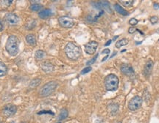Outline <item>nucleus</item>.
Instances as JSON below:
<instances>
[{
    "label": "nucleus",
    "instance_id": "1",
    "mask_svg": "<svg viewBox=\"0 0 159 123\" xmlns=\"http://www.w3.org/2000/svg\"><path fill=\"white\" fill-rule=\"evenodd\" d=\"M19 46V42L16 36L11 35L9 36L7 40L6 45H5V49L7 52L11 56H16L18 53V48Z\"/></svg>",
    "mask_w": 159,
    "mask_h": 123
},
{
    "label": "nucleus",
    "instance_id": "2",
    "mask_svg": "<svg viewBox=\"0 0 159 123\" xmlns=\"http://www.w3.org/2000/svg\"><path fill=\"white\" fill-rule=\"evenodd\" d=\"M65 52L69 59L77 60L81 56V49L75 43L69 42L67 43L65 48Z\"/></svg>",
    "mask_w": 159,
    "mask_h": 123
},
{
    "label": "nucleus",
    "instance_id": "3",
    "mask_svg": "<svg viewBox=\"0 0 159 123\" xmlns=\"http://www.w3.org/2000/svg\"><path fill=\"white\" fill-rule=\"evenodd\" d=\"M119 79L114 74H109L105 78V88L107 91L113 92L119 87Z\"/></svg>",
    "mask_w": 159,
    "mask_h": 123
},
{
    "label": "nucleus",
    "instance_id": "4",
    "mask_svg": "<svg viewBox=\"0 0 159 123\" xmlns=\"http://www.w3.org/2000/svg\"><path fill=\"white\" fill-rule=\"evenodd\" d=\"M57 86H58V84L55 81H49V82L46 83L40 89V96H41V97H47V96L50 95L55 90Z\"/></svg>",
    "mask_w": 159,
    "mask_h": 123
},
{
    "label": "nucleus",
    "instance_id": "5",
    "mask_svg": "<svg viewBox=\"0 0 159 123\" xmlns=\"http://www.w3.org/2000/svg\"><path fill=\"white\" fill-rule=\"evenodd\" d=\"M142 105V98L140 96H135L130 99L128 103V109L130 111H136L141 108Z\"/></svg>",
    "mask_w": 159,
    "mask_h": 123
},
{
    "label": "nucleus",
    "instance_id": "6",
    "mask_svg": "<svg viewBox=\"0 0 159 123\" xmlns=\"http://www.w3.org/2000/svg\"><path fill=\"white\" fill-rule=\"evenodd\" d=\"M58 22L62 27L72 28L75 24L74 20L68 16H61L58 19Z\"/></svg>",
    "mask_w": 159,
    "mask_h": 123
},
{
    "label": "nucleus",
    "instance_id": "7",
    "mask_svg": "<svg viewBox=\"0 0 159 123\" xmlns=\"http://www.w3.org/2000/svg\"><path fill=\"white\" fill-rule=\"evenodd\" d=\"M17 111V107L14 105L8 104L5 106L2 109V113L7 117H12Z\"/></svg>",
    "mask_w": 159,
    "mask_h": 123
},
{
    "label": "nucleus",
    "instance_id": "8",
    "mask_svg": "<svg viewBox=\"0 0 159 123\" xmlns=\"http://www.w3.org/2000/svg\"><path fill=\"white\" fill-rule=\"evenodd\" d=\"M4 20L9 25H16L19 21V18L14 13H7L5 16Z\"/></svg>",
    "mask_w": 159,
    "mask_h": 123
},
{
    "label": "nucleus",
    "instance_id": "9",
    "mask_svg": "<svg viewBox=\"0 0 159 123\" xmlns=\"http://www.w3.org/2000/svg\"><path fill=\"white\" fill-rule=\"evenodd\" d=\"M98 47V43L96 41H91V42L88 43L85 46V51L88 54L92 55L96 52L97 49Z\"/></svg>",
    "mask_w": 159,
    "mask_h": 123
},
{
    "label": "nucleus",
    "instance_id": "10",
    "mask_svg": "<svg viewBox=\"0 0 159 123\" xmlns=\"http://www.w3.org/2000/svg\"><path fill=\"white\" fill-rule=\"evenodd\" d=\"M121 70V72L123 74H125V76H132L134 75V70H133V68H132L131 65L128 64H122L120 68Z\"/></svg>",
    "mask_w": 159,
    "mask_h": 123
},
{
    "label": "nucleus",
    "instance_id": "11",
    "mask_svg": "<svg viewBox=\"0 0 159 123\" xmlns=\"http://www.w3.org/2000/svg\"><path fill=\"white\" fill-rule=\"evenodd\" d=\"M94 6L96 7V8L99 10L104 9L105 10L107 11V12H108L110 13H112L111 8H110V4H109V2H106V1L100 2L95 3Z\"/></svg>",
    "mask_w": 159,
    "mask_h": 123
},
{
    "label": "nucleus",
    "instance_id": "12",
    "mask_svg": "<svg viewBox=\"0 0 159 123\" xmlns=\"http://www.w3.org/2000/svg\"><path fill=\"white\" fill-rule=\"evenodd\" d=\"M154 63L152 60H149L147 62L146 64L145 65V68H144V75L145 76V77H149L151 74L152 71H153Z\"/></svg>",
    "mask_w": 159,
    "mask_h": 123
},
{
    "label": "nucleus",
    "instance_id": "13",
    "mask_svg": "<svg viewBox=\"0 0 159 123\" xmlns=\"http://www.w3.org/2000/svg\"><path fill=\"white\" fill-rule=\"evenodd\" d=\"M41 69L46 74H49V73L54 70V65L49 62H43L41 64Z\"/></svg>",
    "mask_w": 159,
    "mask_h": 123
},
{
    "label": "nucleus",
    "instance_id": "14",
    "mask_svg": "<svg viewBox=\"0 0 159 123\" xmlns=\"http://www.w3.org/2000/svg\"><path fill=\"white\" fill-rule=\"evenodd\" d=\"M52 10L50 9H44L40 11V13H38V16H39L40 19H46L52 16Z\"/></svg>",
    "mask_w": 159,
    "mask_h": 123
},
{
    "label": "nucleus",
    "instance_id": "15",
    "mask_svg": "<svg viewBox=\"0 0 159 123\" xmlns=\"http://www.w3.org/2000/svg\"><path fill=\"white\" fill-rule=\"evenodd\" d=\"M114 9L116 10V11L118 13H119L120 15H122V16H127L129 15V13L128 12L127 10H125V9L122 8V6H120L119 4H116L114 5Z\"/></svg>",
    "mask_w": 159,
    "mask_h": 123
},
{
    "label": "nucleus",
    "instance_id": "16",
    "mask_svg": "<svg viewBox=\"0 0 159 123\" xmlns=\"http://www.w3.org/2000/svg\"><path fill=\"white\" fill-rule=\"evenodd\" d=\"M25 39H26L27 43L28 44H30L32 46H36V37H35L33 34H27V35L26 36V38H25Z\"/></svg>",
    "mask_w": 159,
    "mask_h": 123
},
{
    "label": "nucleus",
    "instance_id": "17",
    "mask_svg": "<svg viewBox=\"0 0 159 123\" xmlns=\"http://www.w3.org/2000/svg\"><path fill=\"white\" fill-rule=\"evenodd\" d=\"M8 73V68L5 63L0 62V77L5 76Z\"/></svg>",
    "mask_w": 159,
    "mask_h": 123
},
{
    "label": "nucleus",
    "instance_id": "18",
    "mask_svg": "<svg viewBox=\"0 0 159 123\" xmlns=\"http://www.w3.org/2000/svg\"><path fill=\"white\" fill-rule=\"evenodd\" d=\"M128 43H129V40L128 39H126V38L119 40L117 41V42L116 43V47L117 48V49H119V48L122 47V46H126V45H128Z\"/></svg>",
    "mask_w": 159,
    "mask_h": 123
},
{
    "label": "nucleus",
    "instance_id": "19",
    "mask_svg": "<svg viewBox=\"0 0 159 123\" xmlns=\"http://www.w3.org/2000/svg\"><path fill=\"white\" fill-rule=\"evenodd\" d=\"M68 115V112L67 109H61L59 116H58V119H59V120H63V119H65L66 118H67Z\"/></svg>",
    "mask_w": 159,
    "mask_h": 123
},
{
    "label": "nucleus",
    "instance_id": "20",
    "mask_svg": "<svg viewBox=\"0 0 159 123\" xmlns=\"http://www.w3.org/2000/svg\"><path fill=\"white\" fill-rule=\"evenodd\" d=\"M46 54L44 51H42V50H38L36 52V54H35V56H36V59H38V60L43 59L46 56Z\"/></svg>",
    "mask_w": 159,
    "mask_h": 123
},
{
    "label": "nucleus",
    "instance_id": "21",
    "mask_svg": "<svg viewBox=\"0 0 159 123\" xmlns=\"http://www.w3.org/2000/svg\"><path fill=\"white\" fill-rule=\"evenodd\" d=\"M119 109V106L118 105L116 104H110L108 106V110H109L110 113L112 114V115H114L118 111Z\"/></svg>",
    "mask_w": 159,
    "mask_h": 123
},
{
    "label": "nucleus",
    "instance_id": "22",
    "mask_svg": "<svg viewBox=\"0 0 159 123\" xmlns=\"http://www.w3.org/2000/svg\"><path fill=\"white\" fill-rule=\"evenodd\" d=\"M42 8H43V6L40 4H31L30 7V9L32 11L37 12V11L41 10Z\"/></svg>",
    "mask_w": 159,
    "mask_h": 123
},
{
    "label": "nucleus",
    "instance_id": "23",
    "mask_svg": "<svg viewBox=\"0 0 159 123\" xmlns=\"http://www.w3.org/2000/svg\"><path fill=\"white\" fill-rule=\"evenodd\" d=\"M41 82V79H33V80L30 82V87L36 88L37 87V86H38L40 85Z\"/></svg>",
    "mask_w": 159,
    "mask_h": 123
},
{
    "label": "nucleus",
    "instance_id": "24",
    "mask_svg": "<svg viewBox=\"0 0 159 123\" xmlns=\"http://www.w3.org/2000/svg\"><path fill=\"white\" fill-rule=\"evenodd\" d=\"M119 2L123 4L124 6L127 7V8H129V7L132 6L133 4V0H120Z\"/></svg>",
    "mask_w": 159,
    "mask_h": 123
},
{
    "label": "nucleus",
    "instance_id": "25",
    "mask_svg": "<svg viewBox=\"0 0 159 123\" xmlns=\"http://www.w3.org/2000/svg\"><path fill=\"white\" fill-rule=\"evenodd\" d=\"M150 21L152 24H155L158 22L159 19L158 16H153V17H151V19H150Z\"/></svg>",
    "mask_w": 159,
    "mask_h": 123
},
{
    "label": "nucleus",
    "instance_id": "26",
    "mask_svg": "<svg viewBox=\"0 0 159 123\" xmlns=\"http://www.w3.org/2000/svg\"><path fill=\"white\" fill-rule=\"evenodd\" d=\"M91 70H92V68L91 67H86V68H85L84 69L81 71V72H80V74H81L82 75L86 74H88V73H89Z\"/></svg>",
    "mask_w": 159,
    "mask_h": 123
},
{
    "label": "nucleus",
    "instance_id": "27",
    "mask_svg": "<svg viewBox=\"0 0 159 123\" xmlns=\"http://www.w3.org/2000/svg\"><path fill=\"white\" fill-rule=\"evenodd\" d=\"M97 57H98V54H97V55L95 56L93 58V59H91V60H89V61L88 62L86 63V64H87V65H91V64H94V62L97 60Z\"/></svg>",
    "mask_w": 159,
    "mask_h": 123
},
{
    "label": "nucleus",
    "instance_id": "28",
    "mask_svg": "<svg viewBox=\"0 0 159 123\" xmlns=\"http://www.w3.org/2000/svg\"><path fill=\"white\" fill-rule=\"evenodd\" d=\"M138 23V20L134 19V18H133V19H131L130 21H129V24L132 25V26H135V25H136Z\"/></svg>",
    "mask_w": 159,
    "mask_h": 123
},
{
    "label": "nucleus",
    "instance_id": "29",
    "mask_svg": "<svg viewBox=\"0 0 159 123\" xmlns=\"http://www.w3.org/2000/svg\"><path fill=\"white\" fill-rule=\"evenodd\" d=\"M135 31H136V29H135V27H130L128 29V32L130 33V34H133Z\"/></svg>",
    "mask_w": 159,
    "mask_h": 123
},
{
    "label": "nucleus",
    "instance_id": "30",
    "mask_svg": "<svg viewBox=\"0 0 159 123\" xmlns=\"http://www.w3.org/2000/svg\"><path fill=\"white\" fill-rule=\"evenodd\" d=\"M3 28H4V25H3V23L2 21V20L0 19V32L3 30Z\"/></svg>",
    "mask_w": 159,
    "mask_h": 123
},
{
    "label": "nucleus",
    "instance_id": "31",
    "mask_svg": "<svg viewBox=\"0 0 159 123\" xmlns=\"http://www.w3.org/2000/svg\"><path fill=\"white\" fill-rule=\"evenodd\" d=\"M110 53V50L109 49H105L104 51H102V54H108Z\"/></svg>",
    "mask_w": 159,
    "mask_h": 123
},
{
    "label": "nucleus",
    "instance_id": "32",
    "mask_svg": "<svg viewBox=\"0 0 159 123\" xmlns=\"http://www.w3.org/2000/svg\"><path fill=\"white\" fill-rule=\"evenodd\" d=\"M153 7H154V9L158 10L159 9V4H158V3H155V4H153Z\"/></svg>",
    "mask_w": 159,
    "mask_h": 123
},
{
    "label": "nucleus",
    "instance_id": "33",
    "mask_svg": "<svg viewBox=\"0 0 159 123\" xmlns=\"http://www.w3.org/2000/svg\"><path fill=\"white\" fill-rule=\"evenodd\" d=\"M111 42H112V40H108V42H107L106 43H105V46H109V45L110 44V43H111Z\"/></svg>",
    "mask_w": 159,
    "mask_h": 123
},
{
    "label": "nucleus",
    "instance_id": "34",
    "mask_svg": "<svg viewBox=\"0 0 159 123\" xmlns=\"http://www.w3.org/2000/svg\"><path fill=\"white\" fill-rule=\"evenodd\" d=\"M42 113H45V112H43V111H41V112H39V113H38V114H42ZM46 113H50V114H52V115H53V114H54V113H52V112H51V111H48V112H47V111H46Z\"/></svg>",
    "mask_w": 159,
    "mask_h": 123
},
{
    "label": "nucleus",
    "instance_id": "35",
    "mask_svg": "<svg viewBox=\"0 0 159 123\" xmlns=\"http://www.w3.org/2000/svg\"><path fill=\"white\" fill-rule=\"evenodd\" d=\"M108 55H107V56H105V58H104V59H103V60H102V61H103V62H104L105 60H106V59H108Z\"/></svg>",
    "mask_w": 159,
    "mask_h": 123
},
{
    "label": "nucleus",
    "instance_id": "36",
    "mask_svg": "<svg viewBox=\"0 0 159 123\" xmlns=\"http://www.w3.org/2000/svg\"><path fill=\"white\" fill-rule=\"evenodd\" d=\"M142 43V41H140V42H135V44H136V45H139L140 43Z\"/></svg>",
    "mask_w": 159,
    "mask_h": 123
},
{
    "label": "nucleus",
    "instance_id": "37",
    "mask_svg": "<svg viewBox=\"0 0 159 123\" xmlns=\"http://www.w3.org/2000/svg\"><path fill=\"white\" fill-rule=\"evenodd\" d=\"M119 38V36H116V37H114V38H113V40H116V38Z\"/></svg>",
    "mask_w": 159,
    "mask_h": 123
},
{
    "label": "nucleus",
    "instance_id": "38",
    "mask_svg": "<svg viewBox=\"0 0 159 123\" xmlns=\"http://www.w3.org/2000/svg\"><path fill=\"white\" fill-rule=\"evenodd\" d=\"M125 51H126V49H124L123 51H122V53H123V52H125Z\"/></svg>",
    "mask_w": 159,
    "mask_h": 123
},
{
    "label": "nucleus",
    "instance_id": "39",
    "mask_svg": "<svg viewBox=\"0 0 159 123\" xmlns=\"http://www.w3.org/2000/svg\"><path fill=\"white\" fill-rule=\"evenodd\" d=\"M157 32H158V33H159V29H157Z\"/></svg>",
    "mask_w": 159,
    "mask_h": 123
},
{
    "label": "nucleus",
    "instance_id": "40",
    "mask_svg": "<svg viewBox=\"0 0 159 123\" xmlns=\"http://www.w3.org/2000/svg\"><path fill=\"white\" fill-rule=\"evenodd\" d=\"M57 123H61V122H57Z\"/></svg>",
    "mask_w": 159,
    "mask_h": 123
}]
</instances>
